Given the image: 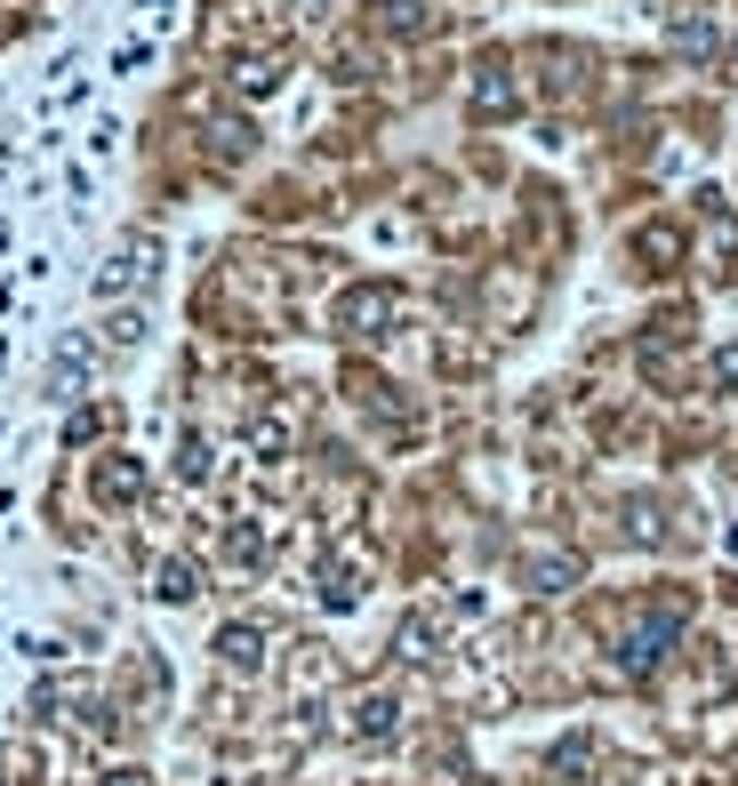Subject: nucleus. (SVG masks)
I'll return each mask as SVG.
<instances>
[{
    "label": "nucleus",
    "instance_id": "1",
    "mask_svg": "<svg viewBox=\"0 0 738 786\" xmlns=\"http://www.w3.org/2000/svg\"><path fill=\"white\" fill-rule=\"evenodd\" d=\"M129 281H145V250H120L105 274H97V289H105V297H113V289H129Z\"/></svg>",
    "mask_w": 738,
    "mask_h": 786
}]
</instances>
